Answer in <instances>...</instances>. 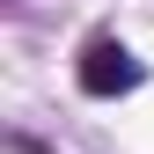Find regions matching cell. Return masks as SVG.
<instances>
[{"mask_svg":"<svg viewBox=\"0 0 154 154\" xmlns=\"http://www.w3.org/2000/svg\"><path fill=\"white\" fill-rule=\"evenodd\" d=\"M73 81H81V95L110 103V95H132V88H140V81H147V66L132 59L118 37H95V44L81 51V66H73Z\"/></svg>","mask_w":154,"mask_h":154,"instance_id":"cell-1","label":"cell"}]
</instances>
